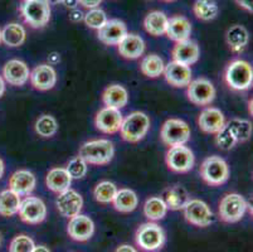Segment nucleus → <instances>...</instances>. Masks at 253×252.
I'll use <instances>...</instances> for the list:
<instances>
[{
	"instance_id": "obj_1",
	"label": "nucleus",
	"mask_w": 253,
	"mask_h": 252,
	"mask_svg": "<svg viewBox=\"0 0 253 252\" xmlns=\"http://www.w3.org/2000/svg\"><path fill=\"white\" fill-rule=\"evenodd\" d=\"M223 80L233 91H246L252 87L253 69L247 61L234 59L229 62L223 73Z\"/></svg>"
},
{
	"instance_id": "obj_2",
	"label": "nucleus",
	"mask_w": 253,
	"mask_h": 252,
	"mask_svg": "<svg viewBox=\"0 0 253 252\" xmlns=\"http://www.w3.org/2000/svg\"><path fill=\"white\" fill-rule=\"evenodd\" d=\"M78 156L91 165H106L114 159L115 147L107 139L89 140L80 148Z\"/></svg>"
},
{
	"instance_id": "obj_3",
	"label": "nucleus",
	"mask_w": 253,
	"mask_h": 252,
	"mask_svg": "<svg viewBox=\"0 0 253 252\" xmlns=\"http://www.w3.org/2000/svg\"><path fill=\"white\" fill-rule=\"evenodd\" d=\"M150 129V119L141 111H134L123 120L120 134L121 138L127 143H139L146 136Z\"/></svg>"
},
{
	"instance_id": "obj_4",
	"label": "nucleus",
	"mask_w": 253,
	"mask_h": 252,
	"mask_svg": "<svg viewBox=\"0 0 253 252\" xmlns=\"http://www.w3.org/2000/svg\"><path fill=\"white\" fill-rule=\"evenodd\" d=\"M199 173H201L202 179L211 187L222 186L229 179L228 164L218 155H211L204 159Z\"/></svg>"
},
{
	"instance_id": "obj_5",
	"label": "nucleus",
	"mask_w": 253,
	"mask_h": 252,
	"mask_svg": "<svg viewBox=\"0 0 253 252\" xmlns=\"http://www.w3.org/2000/svg\"><path fill=\"white\" fill-rule=\"evenodd\" d=\"M136 245L144 251L155 252L163 249L165 244L164 230L155 222H146L137 228L135 233Z\"/></svg>"
},
{
	"instance_id": "obj_6",
	"label": "nucleus",
	"mask_w": 253,
	"mask_h": 252,
	"mask_svg": "<svg viewBox=\"0 0 253 252\" xmlns=\"http://www.w3.org/2000/svg\"><path fill=\"white\" fill-rule=\"evenodd\" d=\"M20 13L32 28H43L50 20V4L48 0H25L20 6Z\"/></svg>"
},
{
	"instance_id": "obj_7",
	"label": "nucleus",
	"mask_w": 253,
	"mask_h": 252,
	"mask_svg": "<svg viewBox=\"0 0 253 252\" xmlns=\"http://www.w3.org/2000/svg\"><path fill=\"white\" fill-rule=\"evenodd\" d=\"M248 208L245 197L238 193H228L220 200L218 207L219 218L225 223H236L241 221Z\"/></svg>"
},
{
	"instance_id": "obj_8",
	"label": "nucleus",
	"mask_w": 253,
	"mask_h": 252,
	"mask_svg": "<svg viewBox=\"0 0 253 252\" xmlns=\"http://www.w3.org/2000/svg\"><path fill=\"white\" fill-rule=\"evenodd\" d=\"M189 125L180 119H169L163 124L160 130V138L167 147L185 145L190 140Z\"/></svg>"
},
{
	"instance_id": "obj_9",
	"label": "nucleus",
	"mask_w": 253,
	"mask_h": 252,
	"mask_svg": "<svg viewBox=\"0 0 253 252\" xmlns=\"http://www.w3.org/2000/svg\"><path fill=\"white\" fill-rule=\"evenodd\" d=\"M188 100L197 106H208L215 99V87L208 78H197L192 80L186 86Z\"/></svg>"
},
{
	"instance_id": "obj_10",
	"label": "nucleus",
	"mask_w": 253,
	"mask_h": 252,
	"mask_svg": "<svg viewBox=\"0 0 253 252\" xmlns=\"http://www.w3.org/2000/svg\"><path fill=\"white\" fill-rule=\"evenodd\" d=\"M165 161L170 170L175 173H188L193 169L195 163L194 154L185 145L171 147L167 151Z\"/></svg>"
},
{
	"instance_id": "obj_11",
	"label": "nucleus",
	"mask_w": 253,
	"mask_h": 252,
	"mask_svg": "<svg viewBox=\"0 0 253 252\" xmlns=\"http://www.w3.org/2000/svg\"><path fill=\"white\" fill-rule=\"evenodd\" d=\"M20 219L28 225H39L47 217V207L45 203L41 198L33 197V196H27L24 200L20 202L19 207Z\"/></svg>"
},
{
	"instance_id": "obj_12",
	"label": "nucleus",
	"mask_w": 253,
	"mask_h": 252,
	"mask_svg": "<svg viewBox=\"0 0 253 252\" xmlns=\"http://www.w3.org/2000/svg\"><path fill=\"white\" fill-rule=\"evenodd\" d=\"M183 211L186 222L197 227H208L213 222V213L211 208L201 200H189Z\"/></svg>"
},
{
	"instance_id": "obj_13",
	"label": "nucleus",
	"mask_w": 253,
	"mask_h": 252,
	"mask_svg": "<svg viewBox=\"0 0 253 252\" xmlns=\"http://www.w3.org/2000/svg\"><path fill=\"white\" fill-rule=\"evenodd\" d=\"M56 205L62 217L72 218L81 213L82 208H84V198L77 191L70 188L58 194Z\"/></svg>"
},
{
	"instance_id": "obj_14",
	"label": "nucleus",
	"mask_w": 253,
	"mask_h": 252,
	"mask_svg": "<svg viewBox=\"0 0 253 252\" xmlns=\"http://www.w3.org/2000/svg\"><path fill=\"white\" fill-rule=\"evenodd\" d=\"M123 114L121 111L114 107L101 108L95 116V126L97 130L103 134H115L120 130L123 124Z\"/></svg>"
},
{
	"instance_id": "obj_15",
	"label": "nucleus",
	"mask_w": 253,
	"mask_h": 252,
	"mask_svg": "<svg viewBox=\"0 0 253 252\" xmlns=\"http://www.w3.org/2000/svg\"><path fill=\"white\" fill-rule=\"evenodd\" d=\"M67 233L73 241L86 242L95 233V223L88 216L80 213L70 218Z\"/></svg>"
},
{
	"instance_id": "obj_16",
	"label": "nucleus",
	"mask_w": 253,
	"mask_h": 252,
	"mask_svg": "<svg viewBox=\"0 0 253 252\" xmlns=\"http://www.w3.org/2000/svg\"><path fill=\"white\" fill-rule=\"evenodd\" d=\"M29 80L32 86L38 91H49L57 83L56 69L48 63L38 64L29 75Z\"/></svg>"
},
{
	"instance_id": "obj_17",
	"label": "nucleus",
	"mask_w": 253,
	"mask_h": 252,
	"mask_svg": "<svg viewBox=\"0 0 253 252\" xmlns=\"http://www.w3.org/2000/svg\"><path fill=\"white\" fill-rule=\"evenodd\" d=\"M127 34V27L120 19H110L97 31V38L106 46H117Z\"/></svg>"
},
{
	"instance_id": "obj_18",
	"label": "nucleus",
	"mask_w": 253,
	"mask_h": 252,
	"mask_svg": "<svg viewBox=\"0 0 253 252\" xmlns=\"http://www.w3.org/2000/svg\"><path fill=\"white\" fill-rule=\"evenodd\" d=\"M164 77L170 86L176 89H183L190 83L193 77L192 69L189 66L181 64L179 62L171 61L164 67Z\"/></svg>"
},
{
	"instance_id": "obj_19",
	"label": "nucleus",
	"mask_w": 253,
	"mask_h": 252,
	"mask_svg": "<svg viewBox=\"0 0 253 252\" xmlns=\"http://www.w3.org/2000/svg\"><path fill=\"white\" fill-rule=\"evenodd\" d=\"M29 67L20 59H11L6 62L3 68V78L4 81L11 85V86H24L29 81Z\"/></svg>"
},
{
	"instance_id": "obj_20",
	"label": "nucleus",
	"mask_w": 253,
	"mask_h": 252,
	"mask_svg": "<svg viewBox=\"0 0 253 252\" xmlns=\"http://www.w3.org/2000/svg\"><path fill=\"white\" fill-rule=\"evenodd\" d=\"M172 59L175 62H179L185 66H192L197 63L201 55V50L199 46L193 39H186V41L178 42L171 50Z\"/></svg>"
},
{
	"instance_id": "obj_21",
	"label": "nucleus",
	"mask_w": 253,
	"mask_h": 252,
	"mask_svg": "<svg viewBox=\"0 0 253 252\" xmlns=\"http://www.w3.org/2000/svg\"><path fill=\"white\" fill-rule=\"evenodd\" d=\"M225 117L217 107H206L198 116V126L206 134H217L224 126Z\"/></svg>"
},
{
	"instance_id": "obj_22",
	"label": "nucleus",
	"mask_w": 253,
	"mask_h": 252,
	"mask_svg": "<svg viewBox=\"0 0 253 252\" xmlns=\"http://www.w3.org/2000/svg\"><path fill=\"white\" fill-rule=\"evenodd\" d=\"M37 186L36 175L27 169H19L11 174L9 179V189L17 193L19 197L31 196Z\"/></svg>"
},
{
	"instance_id": "obj_23",
	"label": "nucleus",
	"mask_w": 253,
	"mask_h": 252,
	"mask_svg": "<svg viewBox=\"0 0 253 252\" xmlns=\"http://www.w3.org/2000/svg\"><path fill=\"white\" fill-rule=\"evenodd\" d=\"M120 55L126 59H137L145 52V42L140 36L134 33L126 34L125 38L117 45Z\"/></svg>"
},
{
	"instance_id": "obj_24",
	"label": "nucleus",
	"mask_w": 253,
	"mask_h": 252,
	"mask_svg": "<svg viewBox=\"0 0 253 252\" xmlns=\"http://www.w3.org/2000/svg\"><path fill=\"white\" fill-rule=\"evenodd\" d=\"M168 38L174 42H183L190 39L192 34V23L183 15H175L168 20L167 33Z\"/></svg>"
},
{
	"instance_id": "obj_25",
	"label": "nucleus",
	"mask_w": 253,
	"mask_h": 252,
	"mask_svg": "<svg viewBox=\"0 0 253 252\" xmlns=\"http://www.w3.org/2000/svg\"><path fill=\"white\" fill-rule=\"evenodd\" d=\"M225 42L232 52L241 53L248 46L250 33L243 25L234 24L225 32Z\"/></svg>"
},
{
	"instance_id": "obj_26",
	"label": "nucleus",
	"mask_w": 253,
	"mask_h": 252,
	"mask_svg": "<svg viewBox=\"0 0 253 252\" xmlns=\"http://www.w3.org/2000/svg\"><path fill=\"white\" fill-rule=\"evenodd\" d=\"M45 184L50 192L59 194L71 188L72 178L66 168H53L45 177Z\"/></svg>"
},
{
	"instance_id": "obj_27",
	"label": "nucleus",
	"mask_w": 253,
	"mask_h": 252,
	"mask_svg": "<svg viewBox=\"0 0 253 252\" xmlns=\"http://www.w3.org/2000/svg\"><path fill=\"white\" fill-rule=\"evenodd\" d=\"M189 193L180 184L169 187L164 192V198H163L168 209H171V211H181V209H184V207L186 205V203L189 202Z\"/></svg>"
},
{
	"instance_id": "obj_28",
	"label": "nucleus",
	"mask_w": 253,
	"mask_h": 252,
	"mask_svg": "<svg viewBox=\"0 0 253 252\" xmlns=\"http://www.w3.org/2000/svg\"><path fill=\"white\" fill-rule=\"evenodd\" d=\"M102 102L107 107L121 110L128 102L127 90L121 85H111V86L106 87L105 91L102 92Z\"/></svg>"
},
{
	"instance_id": "obj_29",
	"label": "nucleus",
	"mask_w": 253,
	"mask_h": 252,
	"mask_svg": "<svg viewBox=\"0 0 253 252\" xmlns=\"http://www.w3.org/2000/svg\"><path fill=\"white\" fill-rule=\"evenodd\" d=\"M114 208L120 213H130L135 211L139 205V198L137 194L132 189L123 188L119 189L112 201Z\"/></svg>"
},
{
	"instance_id": "obj_30",
	"label": "nucleus",
	"mask_w": 253,
	"mask_h": 252,
	"mask_svg": "<svg viewBox=\"0 0 253 252\" xmlns=\"http://www.w3.org/2000/svg\"><path fill=\"white\" fill-rule=\"evenodd\" d=\"M168 20H169V18H168L167 15H165V13H163V11H150L144 19L145 31L154 37L164 36V34L167 33Z\"/></svg>"
},
{
	"instance_id": "obj_31",
	"label": "nucleus",
	"mask_w": 253,
	"mask_h": 252,
	"mask_svg": "<svg viewBox=\"0 0 253 252\" xmlns=\"http://www.w3.org/2000/svg\"><path fill=\"white\" fill-rule=\"evenodd\" d=\"M27 38V32L24 27L18 23L6 24L1 31V42L8 47H20Z\"/></svg>"
},
{
	"instance_id": "obj_32",
	"label": "nucleus",
	"mask_w": 253,
	"mask_h": 252,
	"mask_svg": "<svg viewBox=\"0 0 253 252\" xmlns=\"http://www.w3.org/2000/svg\"><path fill=\"white\" fill-rule=\"evenodd\" d=\"M20 197L10 189L0 193V216L13 217L18 213L20 207Z\"/></svg>"
},
{
	"instance_id": "obj_33",
	"label": "nucleus",
	"mask_w": 253,
	"mask_h": 252,
	"mask_svg": "<svg viewBox=\"0 0 253 252\" xmlns=\"http://www.w3.org/2000/svg\"><path fill=\"white\" fill-rule=\"evenodd\" d=\"M164 61L160 58V55L151 53V54L145 55L140 63V69L142 75H145L149 78H158L164 72Z\"/></svg>"
},
{
	"instance_id": "obj_34",
	"label": "nucleus",
	"mask_w": 253,
	"mask_h": 252,
	"mask_svg": "<svg viewBox=\"0 0 253 252\" xmlns=\"http://www.w3.org/2000/svg\"><path fill=\"white\" fill-rule=\"evenodd\" d=\"M193 11L198 19L209 22L218 17L219 8H218L217 0H195Z\"/></svg>"
},
{
	"instance_id": "obj_35",
	"label": "nucleus",
	"mask_w": 253,
	"mask_h": 252,
	"mask_svg": "<svg viewBox=\"0 0 253 252\" xmlns=\"http://www.w3.org/2000/svg\"><path fill=\"white\" fill-rule=\"evenodd\" d=\"M168 213V207L163 198L160 197H150L146 200L144 204V214L145 217L151 222L160 221L164 218Z\"/></svg>"
},
{
	"instance_id": "obj_36",
	"label": "nucleus",
	"mask_w": 253,
	"mask_h": 252,
	"mask_svg": "<svg viewBox=\"0 0 253 252\" xmlns=\"http://www.w3.org/2000/svg\"><path fill=\"white\" fill-rule=\"evenodd\" d=\"M34 130L39 136L44 139H49L56 135L58 131V122L52 115H42L37 119L34 124Z\"/></svg>"
},
{
	"instance_id": "obj_37",
	"label": "nucleus",
	"mask_w": 253,
	"mask_h": 252,
	"mask_svg": "<svg viewBox=\"0 0 253 252\" xmlns=\"http://www.w3.org/2000/svg\"><path fill=\"white\" fill-rule=\"evenodd\" d=\"M117 191L119 189L116 184L110 180H102L93 189V197L101 204H109V203H112Z\"/></svg>"
},
{
	"instance_id": "obj_38",
	"label": "nucleus",
	"mask_w": 253,
	"mask_h": 252,
	"mask_svg": "<svg viewBox=\"0 0 253 252\" xmlns=\"http://www.w3.org/2000/svg\"><path fill=\"white\" fill-rule=\"evenodd\" d=\"M228 125L233 130L238 143L247 142L252 135V124L248 120L232 119L231 121H228Z\"/></svg>"
},
{
	"instance_id": "obj_39",
	"label": "nucleus",
	"mask_w": 253,
	"mask_h": 252,
	"mask_svg": "<svg viewBox=\"0 0 253 252\" xmlns=\"http://www.w3.org/2000/svg\"><path fill=\"white\" fill-rule=\"evenodd\" d=\"M215 143H217L218 148H220L222 150H231L234 145L238 144L236 135L228 122H225L224 126L215 134Z\"/></svg>"
},
{
	"instance_id": "obj_40",
	"label": "nucleus",
	"mask_w": 253,
	"mask_h": 252,
	"mask_svg": "<svg viewBox=\"0 0 253 252\" xmlns=\"http://www.w3.org/2000/svg\"><path fill=\"white\" fill-rule=\"evenodd\" d=\"M107 20H109L107 19V15H106L105 11L100 8L89 9V10L84 14V24L88 28H91V29H96V31H98L101 27H103Z\"/></svg>"
},
{
	"instance_id": "obj_41",
	"label": "nucleus",
	"mask_w": 253,
	"mask_h": 252,
	"mask_svg": "<svg viewBox=\"0 0 253 252\" xmlns=\"http://www.w3.org/2000/svg\"><path fill=\"white\" fill-rule=\"evenodd\" d=\"M88 164L80 156H76V158L71 159L68 161L67 166H66V170L70 173L71 178L72 179H82L84 177H86L87 169H88Z\"/></svg>"
},
{
	"instance_id": "obj_42",
	"label": "nucleus",
	"mask_w": 253,
	"mask_h": 252,
	"mask_svg": "<svg viewBox=\"0 0 253 252\" xmlns=\"http://www.w3.org/2000/svg\"><path fill=\"white\" fill-rule=\"evenodd\" d=\"M34 246H36V244L29 236L18 235L11 240L9 252H32Z\"/></svg>"
},
{
	"instance_id": "obj_43",
	"label": "nucleus",
	"mask_w": 253,
	"mask_h": 252,
	"mask_svg": "<svg viewBox=\"0 0 253 252\" xmlns=\"http://www.w3.org/2000/svg\"><path fill=\"white\" fill-rule=\"evenodd\" d=\"M68 18H70V20L72 23H80L84 20V13L82 10H80L78 8L71 9L70 13H68Z\"/></svg>"
},
{
	"instance_id": "obj_44",
	"label": "nucleus",
	"mask_w": 253,
	"mask_h": 252,
	"mask_svg": "<svg viewBox=\"0 0 253 252\" xmlns=\"http://www.w3.org/2000/svg\"><path fill=\"white\" fill-rule=\"evenodd\" d=\"M78 3H80V5L89 10V9L98 8V5L102 3V0H78Z\"/></svg>"
},
{
	"instance_id": "obj_45",
	"label": "nucleus",
	"mask_w": 253,
	"mask_h": 252,
	"mask_svg": "<svg viewBox=\"0 0 253 252\" xmlns=\"http://www.w3.org/2000/svg\"><path fill=\"white\" fill-rule=\"evenodd\" d=\"M234 1H236V4L239 8L245 9V10L250 11V13L253 11V0H234Z\"/></svg>"
},
{
	"instance_id": "obj_46",
	"label": "nucleus",
	"mask_w": 253,
	"mask_h": 252,
	"mask_svg": "<svg viewBox=\"0 0 253 252\" xmlns=\"http://www.w3.org/2000/svg\"><path fill=\"white\" fill-rule=\"evenodd\" d=\"M61 62V55L57 52H52L49 55H48V64L50 66H54V64L59 63Z\"/></svg>"
},
{
	"instance_id": "obj_47",
	"label": "nucleus",
	"mask_w": 253,
	"mask_h": 252,
	"mask_svg": "<svg viewBox=\"0 0 253 252\" xmlns=\"http://www.w3.org/2000/svg\"><path fill=\"white\" fill-rule=\"evenodd\" d=\"M115 252H137V250L135 247H132L131 245H120Z\"/></svg>"
},
{
	"instance_id": "obj_48",
	"label": "nucleus",
	"mask_w": 253,
	"mask_h": 252,
	"mask_svg": "<svg viewBox=\"0 0 253 252\" xmlns=\"http://www.w3.org/2000/svg\"><path fill=\"white\" fill-rule=\"evenodd\" d=\"M62 4H63L64 6L67 9H76L78 5H80V3H78V0H63L62 1Z\"/></svg>"
},
{
	"instance_id": "obj_49",
	"label": "nucleus",
	"mask_w": 253,
	"mask_h": 252,
	"mask_svg": "<svg viewBox=\"0 0 253 252\" xmlns=\"http://www.w3.org/2000/svg\"><path fill=\"white\" fill-rule=\"evenodd\" d=\"M32 252H50V250L48 249V247L43 246V245H39V246H34Z\"/></svg>"
},
{
	"instance_id": "obj_50",
	"label": "nucleus",
	"mask_w": 253,
	"mask_h": 252,
	"mask_svg": "<svg viewBox=\"0 0 253 252\" xmlns=\"http://www.w3.org/2000/svg\"><path fill=\"white\" fill-rule=\"evenodd\" d=\"M4 92H5V81L0 76V97L3 96Z\"/></svg>"
},
{
	"instance_id": "obj_51",
	"label": "nucleus",
	"mask_w": 253,
	"mask_h": 252,
	"mask_svg": "<svg viewBox=\"0 0 253 252\" xmlns=\"http://www.w3.org/2000/svg\"><path fill=\"white\" fill-rule=\"evenodd\" d=\"M3 174H4V161L3 159L0 158V179H1Z\"/></svg>"
},
{
	"instance_id": "obj_52",
	"label": "nucleus",
	"mask_w": 253,
	"mask_h": 252,
	"mask_svg": "<svg viewBox=\"0 0 253 252\" xmlns=\"http://www.w3.org/2000/svg\"><path fill=\"white\" fill-rule=\"evenodd\" d=\"M48 1H49V4H59L62 3L63 0H48Z\"/></svg>"
},
{
	"instance_id": "obj_53",
	"label": "nucleus",
	"mask_w": 253,
	"mask_h": 252,
	"mask_svg": "<svg viewBox=\"0 0 253 252\" xmlns=\"http://www.w3.org/2000/svg\"><path fill=\"white\" fill-rule=\"evenodd\" d=\"M248 105H250V114L252 115V100H251L250 102H248Z\"/></svg>"
},
{
	"instance_id": "obj_54",
	"label": "nucleus",
	"mask_w": 253,
	"mask_h": 252,
	"mask_svg": "<svg viewBox=\"0 0 253 252\" xmlns=\"http://www.w3.org/2000/svg\"><path fill=\"white\" fill-rule=\"evenodd\" d=\"M0 43H1V29H0Z\"/></svg>"
},
{
	"instance_id": "obj_55",
	"label": "nucleus",
	"mask_w": 253,
	"mask_h": 252,
	"mask_svg": "<svg viewBox=\"0 0 253 252\" xmlns=\"http://www.w3.org/2000/svg\"><path fill=\"white\" fill-rule=\"evenodd\" d=\"M1 240H3V237H1V233H0V245H1Z\"/></svg>"
},
{
	"instance_id": "obj_56",
	"label": "nucleus",
	"mask_w": 253,
	"mask_h": 252,
	"mask_svg": "<svg viewBox=\"0 0 253 252\" xmlns=\"http://www.w3.org/2000/svg\"><path fill=\"white\" fill-rule=\"evenodd\" d=\"M163 1H174V0H163Z\"/></svg>"
},
{
	"instance_id": "obj_57",
	"label": "nucleus",
	"mask_w": 253,
	"mask_h": 252,
	"mask_svg": "<svg viewBox=\"0 0 253 252\" xmlns=\"http://www.w3.org/2000/svg\"><path fill=\"white\" fill-rule=\"evenodd\" d=\"M24 1H25V0H24Z\"/></svg>"
}]
</instances>
